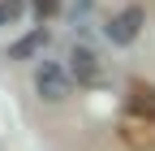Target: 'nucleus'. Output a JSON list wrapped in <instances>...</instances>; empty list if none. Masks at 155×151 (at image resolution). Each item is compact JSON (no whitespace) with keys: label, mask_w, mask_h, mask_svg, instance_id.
Instances as JSON below:
<instances>
[{"label":"nucleus","mask_w":155,"mask_h":151,"mask_svg":"<svg viewBox=\"0 0 155 151\" xmlns=\"http://www.w3.org/2000/svg\"><path fill=\"white\" fill-rule=\"evenodd\" d=\"M35 95L43 104H65L73 95V73L61 61H39L35 65Z\"/></svg>","instance_id":"obj_1"},{"label":"nucleus","mask_w":155,"mask_h":151,"mask_svg":"<svg viewBox=\"0 0 155 151\" xmlns=\"http://www.w3.org/2000/svg\"><path fill=\"white\" fill-rule=\"evenodd\" d=\"M65 61H69V73L78 78V86H104V82H108V65H104V56L95 52L86 39H73Z\"/></svg>","instance_id":"obj_2"},{"label":"nucleus","mask_w":155,"mask_h":151,"mask_svg":"<svg viewBox=\"0 0 155 151\" xmlns=\"http://www.w3.org/2000/svg\"><path fill=\"white\" fill-rule=\"evenodd\" d=\"M142 26H147V13H142L138 5H125V9H116V13L108 17L104 35H108V39H112L116 48H129V43H138Z\"/></svg>","instance_id":"obj_3"},{"label":"nucleus","mask_w":155,"mask_h":151,"mask_svg":"<svg viewBox=\"0 0 155 151\" xmlns=\"http://www.w3.org/2000/svg\"><path fill=\"white\" fill-rule=\"evenodd\" d=\"M121 143H125L129 151H151V147H155V121L129 112V117L121 121Z\"/></svg>","instance_id":"obj_4"},{"label":"nucleus","mask_w":155,"mask_h":151,"mask_svg":"<svg viewBox=\"0 0 155 151\" xmlns=\"http://www.w3.org/2000/svg\"><path fill=\"white\" fill-rule=\"evenodd\" d=\"M125 108L134 112V117L155 121V86H151V82H142V78H134V82L125 86Z\"/></svg>","instance_id":"obj_5"},{"label":"nucleus","mask_w":155,"mask_h":151,"mask_svg":"<svg viewBox=\"0 0 155 151\" xmlns=\"http://www.w3.org/2000/svg\"><path fill=\"white\" fill-rule=\"evenodd\" d=\"M48 43H52V30H48V26H35V30L22 35L17 43H9V61H30V56H43Z\"/></svg>","instance_id":"obj_6"},{"label":"nucleus","mask_w":155,"mask_h":151,"mask_svg":"<svg viewBox=\"0 0 155 151\" xmlns=\"http://www.w3.org/2000/svg\"><path fill=\"white\" fill-rule=\"evenodd\" d=\"M26 13V0H0V26H17Z\"/></svg>","instance_id":"obj_7"},{"label":"nucleus","mask_w":155,"mask_h":151,"mask_svg":"<svg viewBox=\"0 0 155 151\" xmlns=\"http://www.w3.org/2000/svg\"><path fill=\"white\" fill-rule=\"evenodd\" d=\"M35 9H39V17H52L56 13V0H35Z\"/></svg>","instance_id":"obj_8"},{"label":"nucleus","mask_w":155,"mask_h":151,"mask_svg":"<svg viewBox=\"0 0 155 151\" xmlns=\"http://www.w3.org/2000/svg\"><path fill=\"white\" fill-rule=\"evenodd\" d=\"M78 5H91V0H78Z\"/></svg>","instance_id":"obj_9"}]
</instances>
